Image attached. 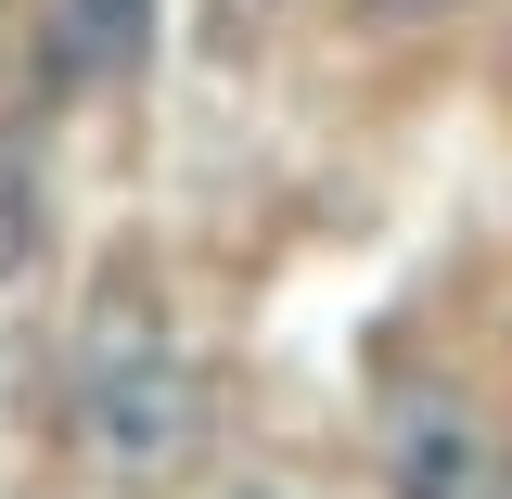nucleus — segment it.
Segmentation results:
<instances>
[{"label": "nucleus", "mask_w": 512, "mask_h": 499, "mask_svg": "<svg viewBox=\"0 0 512 499\" xmlns=\"http://www.w3.org/2000/svg\"><path fill=\"white\" fill-rule=\"evenodd\" d=\"M192 436H205V384H192L180 359H103L90 397H77V448H90L103 474H128V487L180 474Z\"/></svg>", "instance_id": "1"}, {"label": "nucleus", "mask_w": 512, "mask_h": 499, "mask_svg": "<svg viewBox=\"0 0 512 499\" xmlns=\"http://www.w3.org/2000/svg\"><path fill=\"white\" fill-rule=\"evenodd\" d=\"M397 499H500V461L474 448V423H461L448 397L397 423Z\"/></svg>", "instance_id": "2"}, {"label": "nucleus", "mask_w": 512, "mask_h": 499, "mask_svg": "<svg viewBox=\"0 0 512 499\" xmlns=\"http://www.w3.org/2000/svg\"><path fill=\"white\" fill-rule=\"evenodd\" d=\"M64 26H77V64L90 77H128L154 52V0H64Z\"/></svg>", "instance_id": "3"}, {"label": "nucleus", "mask_w": 512, "mask_h": 499, "mask_svg": "<svg viewBox=\"0 0 512 499\" xmlns=\"http://www.w3.org/2000/svg\"><path fill=\"white\" fill-rule=\"evenodd\" d=\"M372 26H436V13H461V0H359Z\"/></svg>", "instance_id": "4"}, {"label": "nucleus", "mask_w": 512, "mask_h": 499, "mask_svg": "<svg viewBox=\"0 0 512 499\" xmlns=\"http://www.w3.org/2000/svg\"><path fill=\"white\" fill-rule=\"evenodd\" d=\"M500 499H512V461H500Z\"/></svg>", "instance_id": "5"}]
</instances>
